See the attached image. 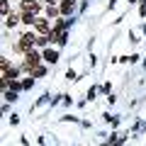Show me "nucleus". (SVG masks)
<instances>
[{"mask_svg": "<svg viewBox=\"0 0 146 146\" xmlns=\"http://www.w3.org/2000/svg\"><path fill=\"white\" fill-rule=\"evenodd\" d=\"M15 25H17V15H12L10 20H7V27H15Z\"/></svg>", "mask_w": 146, "mask_h": 146, "instance_id": "5", "label": "nucleus"}, {"mask_svg": "<svg viewBox=\"0 0 146 146\" xmlns=\"http://www.w3.org/2000/svg\"><path fill=\"white\" fill-rule=\"evenodd\" d=\"M34 27H36L39 32H49V22H46V20H36Z\"/></svg>", "mask_w": 146, "mask_h": 146, "instance_id": "2", "label": "nucleus"}, {"mask_svg": "<svg viewBox=\"0 0 146 146\" xmlns=\"http://www.w3.org/2000/svg\"><path fill=\"white\" fill-rule=\"evenodd\" d=\"M22 20H25L27 25H32V22H34V15H32V12H25V15H22Z\"/></svg>", "mask_w": 146, "mask_h": 146, "instance_id": "4", "label": "nucleus"}, {"mask_svg": "<svg viewBox=\"0 0 146 146\" xmlns=\"http://www.w3.org/2000/svg\"><path fill=\"white\" fill-rule=\"evenodd\" d=\"M73 5H76V0H63V3H61V12H66V15H68V12L73 10Z\"/></svg>", "mask_w": 146, "mask_h": 146, "instance_id": "1", "label": "nucleus"}, {"mask_svg": "<svg viewBox=\"0 0 146 146\" xmlns=\"http://www.w3.org/2000/svg\"><path fill=\"white\" fill-rule=\"evenodd\" d=\"M44 58H46V61H51V63H54V61H56L58 56H56V51H51V49H49V51H44Z\"/></svg>", "mask_w": 146, "mask_h": 146, "instance_id": "3", "label": "nucleus"}]
</instances>
